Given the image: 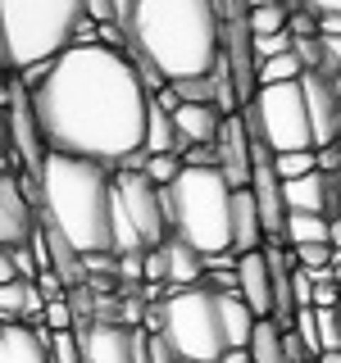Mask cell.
I'll return each instance as SVG.
<instances>
[{
    "mask_svg": "<svg viewBox=\"0 0 341 363\" xmlns=\"http://www.w3.org/2000/svg\"><path fill=\"white\" fill-rule=\"evenodd\" d=\"M246 118L259 123V136L269 141L273 155H291V150H314V128H310V105H305V86H264L255 100L242 109Z\"/></svg>",
    "mask_w": 341,
    "mask_h": 363,
    "instance_id": "cell-8",
    "label": "cell"
},
{
    "mask_svg": "<svg viewBox=\"0 0 341 363\" xmlns=\"http://www.w3.org/2000/svg\"><path fill=\"white\" fill-rule=\"evenodd\" d=\"M164 327L159 336L173 345V354L182 363H219L227 354V340H223V295L200 281V286L173 291L164 304Z\"/></svg>",
    "mask_w": 341,
    "mask_h": 363,
    "instance_id": "cell-6",
    "label": "cell"
},
{
    "mask_svg": "<svg viewBox=\"0 0 341 363\" xmlns=\"http://www.w3.org/2000/svg\"><path fill=\"white\" fill-rule=\"evenodd\" d=\"M5 327V354L9 363H50V332L23 323H0Z\"/></svg>",
    "mask_w": 341,
    "mask_h": 363,
    "instance_id": "cell-17",
    "label": "cell"
},
{
    "mask_svg": "<svg viewBox=\"0 0 341 363\" xmlns=\"http://www.w3.org/2000/svg\"><path fill=\"white\" fill-rule=\"evenodd\" d=\"M28 291H32V281H9V286H0V323H18L23 309H28Z\"/></svg>",
    "mask_w": 341,
    "mask_h": 363,
    "instance_id": "cell-27",
    "label": "cell"
},
{
    "mask_svg": "<svg viewBox=\"0 0 341 363\" xmlns=\"http://www.w3.org/2000/svg\"><path fill=\"white\" fill-rule=\"evenodd\" d=\"M146 155H178L173 113L159 105V100H151V123H146ZM146 155H141V159H146Z\"/></svg>",
    "mask_w": 341,
    "mask_h": 363,
    "instance_id": "cell-22",
    "label": "cell"
},
{
    "mask_svg": "<svg viewBox=\"0 0 341 363\" xmlns=\"http://www.w3.org/2000/svg\"><path fill=\"white\" fill-rule=\"evenodd\" d=\"M173 236L168 200L141 168L114 173V255H146Z\"/></svg>",
    "mask_w": 341,
    "mask_h": 363,
    "instance_id": "cell-7",
    "label": "cell"
},
{
    "mask_svg": "<svg viewBox=\"0 0 341 363\" xmlns=\"http://www.w3.org/2000/svg\"><path fill=\"white\" fill-rule=\"evenodd\" d=\"M82 14L91 23H119V0H82Z\"/></svg>",
    "mask_w": 341,
    "mask_h": 363,
    "instance_id": "cell-32",
    "label": "cell"
},
{
    "mask_svg": "<svg viewBox=\"0 0 341 363\" xmlns=\"http://www.w3.org/2000/svg\"><path fill=\"white\" fill-rule=\"evenodd\" d=\"M219 173L227 177L232 191H246L250 177H255V164H250V136H246L242 113H237V118H223V132H219Z\"/></svg>",
    "mask_w": 341,
    "mask_h": 363,
    "instance_id": "cell-13",
    "label": "cell"
},
{
    "mask_svg": "<svg viewBox=\"0 0 341 363\" xmlns=\"http://www.w3.org/2000/svg\"><path fill=\"white\" fill-rule=\"evenodd\" d=\"M273 173H278V182H296V177H310V173H318V159H314V150H291V155H273Z\"/></svg>",
    "mask_w": 341,
    "mask_h": 363,
    "instance_id": "cell-26",
    "label": "cell"
},
{
    "mask_svg": "<svg viewBox=\"0 0 341 363\" xmlns=\"http://www.w3.org/2000/svg\"><path fill=\"white\" fill-rule=\"evenodd\" d=\"M269 5H287L291 9V0H246V9H269Z\"/></svg>",
    "mask_w": 341,
    "mask_h": 363,
    "instance_id": "cell-38",
    "label": "cell"
},
{
    "mask_svg": "<svg viewBox=\"0 0 341 363\" xmlns=\"http://www.w3.org/2000/svg\"><path fill=\"white\" fill-rule=\"evenodd\" d=\"M0 73H5V68H0Z\"/></svg>",
    "mask_w": 341,
    "mask_h": 363,
    "instance_id": "cell-43",
    "label": "cell"
},
{
    "mask_svg": "<svg viewBox=\"0 0 341 363\" xmlns=\"http://www.w3.org/2000/svg\"><path fill=\"white\" fill-rule=\"evenodd\" d=\"M219 363H250V354H246V350H227Z\"/></svg>",
    "mask_w": 341,
    "mask_h": 363,
    "instance_id": "cell-39",
    "label": "cell"
},
{
    "mask_svg": "<svg viewBox=\"0 0 341 363\" xmlns=\"http://www.w3.org/2000/svg\"><path fill=\"white\" fill-rule=\"evenodd\" d=\"M151 363H182V359L173 354V345L164 336H151Z\"/></svg>",
    "mask_w": 341,
    "mask_h": 363,
    "instance_id": "cell-34",
    "label": "cell"
},
{
    "mask_svg": "<svg viewBox=\"0 0 341 363\" xmlns=\"http://www.w3.org/2000/svg\"><path fill=\"white\" fill-rule=\"evenodd\" d=\"M9 150L18 155V164H23L28 177H41L45 159H50V145H45L37 109H32V91L23 82L14 86V100H9Z\"/></svg>",
    "mask_w": 341,
    "mask_h": 363,
    "instance_id": "cell-9",
    "label": "cell"
},
{
    "mask_svg": "<svg viewBox=\"0 0 341 363\" xmlns=\"http://www.w3.org/2000/svg\"><path fill=\"white\" fill-rule=\"evenodd\" d=\"M164 250H168V286H173V291L200 286V281H205V259L196 255V250H191L187 241H178V236H168Z\"/></svg>",
    "mask_w": 341,
    "mask_h": 363,
    "instance_id": "cell-18",
    "label": "cell"
},
{
    "mask_svg": "<svg viewBox=\"0 0 341 363\" xmlns=\"http://www.w3.org/2000/svg\"><path fill=\"white\" fill-rule=\"evenodd\" d=\"M305 105H310V128H314V150L341 141V105H337V86L328 73H305Z\"/></svg>",
    "mask_w": 341,
    "mask_h": 363,
    "instance_id": "cell-10",
    "label": "cell"
},
{
    "mask_svg": "<svg viewBox=\"0 0 341 363\" xmlns=\"http://www.w3.org/2000/svg\"><path fill=\"white\" fill-rule=\"evenodd\" d=\"M82 0H0V68L28 73L73 50Z\"/></svg>",
    "mask_w": 341,
    "mask_h": 363,
    "instance_id": "cell-4",
    "label": "cell"
},
{
    "mask_svg": "<svg viewBox=\"0 0 341 363\" xmlns=\"http://www.w3.org/2000/svg\"><path fill=\"white\" fill-rule=\"evenodd\" d=\"M123 28L136 73H159L168 86L210 77L223 55L219 0H132Z\"/></svg>",
    "mask_w": 341,
    "mask_h": 363,
    "instance_id": "cell-2",
    "label": "cell"
},
{
    "mask_svg": "<svg viewBox=\"0 0 341 363\" xmlns=\"http://www.w3.org/2000/svg\"><path fill=\"white\" fill-rule=\"evenodd\" d=\"M337 204H341V173H337Z\"/></svg>",
    "mask_w": 341,
    "mask_h": 363,
    "instance_id": "cell-42",
    "label": "cell"
},
{
    "mask_svg": "<svg viewBox=\"0 0 341 363\" xmlns=\"http://www.w3.org/2000/svg\"><path fill=\"white\" fill-rule=\"evenodd\" d=\"M37 232V204L23 196L18 177H0V245H28Z\"/></svg>",
    "mask_w": 341,
    "mask_h": 363,
    "instance_id": "cell-11",
    "label": "cell"
},
{
    "mask_svg": "<svg viewBox=\"0 0 341 363\" xmlns=\"http://www.w3.org/2000/svg\"><path fill=\"white\" fill-rule=\"evenodd\" d=\"M282 245H287V250H301V245H332V218H318V213H287Z\"/></svg>",
    "mask_w": 341,
    "mask_h": 363,
    "instance_id": "cell-20",
    "label": "cell"
},
{
    "mask_svg": "<svg viewBox=\"0 0 341 363\" xmlns=\"http://www.w3.org/2000/svg\"><path fill=\"white\" fill-rule=\"evenodd\" d=\"M291 259H296V268H305V272H328L337 264V250L332 245H301V250H291Z\"/></svg>",
    "mask_w": 341,
    "mask_h": 363,
    "instance_id": "cell-28",
    "label": "cell"
},
{
    "mask_svg": "<svg viewBox=\"0 0 341 363\" xmlns=\"http://www.w3.org/2000/svg\"><path fill=\"white\" fill-rule=\"evenodd\" d=\"M136 168H141V173L151 177L159 191H168V186L182 177V168H187V164H182V155H146Z\"/></svg>",
    "mask_w": 341,
    "mask_h": 363,
    "instance_id": "cell-24",
    "label": "cell"
},
{
    "mask_svg": "<svg viewBox=\"0 0 341 363\" xmlns=\"http://www.w3.org/2000/svg\"><path fill=\"white\" fill-rule=\"evenodd\" d=\"M173 128H178V155L191 150V145H219L223 113L214 105H178L173 109Z\"/></svg>",
    "mask_w": 341,
    "mask_h": 363,
    "instance_id": "cell-15",
    "label": "cell"
},
{
    "mask_svg": "<svg viewBox=\"0 0 341 363\" xmlns=\"http://www.w3.org/2000/svg\"><path fill=\"white\" fill-rule=\"evenodd\" d=\"M287 23H291L287 5H269V9H250L246 14L250 37H278V32H287Z\"/></svg>",
    "mask_w": 341,
    "mask_h": 363,
    "instance_id": "cell-25",
    "label": "cell"
},
{
    "mask_svg": "<svg viewBox=\"0 0 341 363\" xmlns=\"http://www.w3.org/2000/svg\"><path fill=\"white\" fill-rule=\"evenodd\" d=\"M0 155H9V109H0Z\"/></svg>",
    "mask_w": 341,
    "mask_h": 363,
    "instance_id": "cell-37",
    "label": "cell"
},
{
    "mask_svg": "<svg viewBox=\"0 0 341 363\" xmlns=\"http://www.w3.org/2000/svg\"><path fill=\"white\" fill-rule=\"evenodd\" d=\"M318 37H341V14L318 18Z\"/></svg>",
    "mask_w": 341,
    "mask_h": 363,
    "instance_id": "cell-36",
    "label": "cell"
},
{
    "mask_svg": "<svg viewBox=\"0 0 341 363\" xmlns=\"http://www.w3.org/2000/svg\"><path fill=\"white\" fill-rule=\"evenodd\" d=\"M264 245H269V232H264V218H259V204L246 186L232 200V255H255Z\"/></svg>",
    "mask_w": 341,
    "mask_h": 363,
    "instance_id": "cell-16",
    "label": "cell"
},
{
    "mask_svg": "<svg viewBox=\"0 0 341 363\" xmlns=\"http://www.w3.org/2000/svg\"><path fill=\"white\" fill-rule=\"evenodd\" d=\"M291 9H305L314 18H328V14H341V0H291Z\"/></svg>",
    "mask_w": 341,
    "mask_h": 363,
    "instance_id": "cell-33",
    "label": "cell"
},
{
    "mask_svg": "<svg viewBox=\"0 0 341 363\" xmlns=\"http://www.w3.org/2000/svg\"><path fill=\"white\" fill-rule=\"evenodd\" d=\"M301 77H305V64L296 60V50L259 64V91H264V86H287V82H301Z\"/></svg>",
    "mask_w": 341,
    "mask_h": 363,
    "instance_id": "cell-23",
    "label": "cell"
},
{
    "mask_svg": "<svg viewBox=\"0 0 341 363\" xmlns=\"http://www.w3.org/2000/svg\"><path fill=\"white\" fill-rule=\"evenodd\" d=\"M332 86H337V105H341V77H332Z\"/></svg>",
    "mask_w": 341,
    "mask_h": 363,
    "instance_id": "cell-41",
    "label": "cell"
},
{
    "mask_svg": "<svg viewBox=\"0 0 341 363\" xmlns=\"http://www.w3.org/2000/svg\"><path fill=\"white\" fill-rule=\"evenodd\" d=\"M173 236L187 241L200 259L232 255V200L237 191L227 186L219 168H182V177L164 191Z\"/></svg>",
    "mask_w": 341,
    "mask_h": 363,
    "instance_id": "cell-5",
    "label": "cell"
},
{
    "mask_svg": "<svg viewBox=\"0 0 341 363\" xmlns=\"http://www.w3.org/2000/svg\"><path fill=\"white\" fill-rule=\"evenodd\" d=\"M255 323L259 318L250 313V304L242 295H223V340H227V350H246L250 336H255Z\"/></svg>",
    "mask_w": 341,
    "mask_h": 363,
    "instance_id": "cell-19",
    "label": "cell"
},
{
    "mask_svg": "<svg viewBox=\"0 0 341 363\" xmlns=\"http://www.w3.org/2000/svg\"><path fill=\"white\" fill-rule=\"evenodd\" d=\"M151 91L128 55L105 45H73L55 64H45L32 86L41 136L50 155L91 159L105 168L141 164Z\"/></svg>",
    "mask_w": 341,
    "mask_h": 363,
    "instance_id": "cell-1",
    "label": "cell"
},
{
    "mask_svg": "<svg viewBox=\"0 0 341 363\" xmlns=\"http://www.w3.org/2000/svg\"><path fill=\"white\" fill-rule=\"evenodd\" d=\"M9 281H23V277H18V268H14V255L0 245V286H9Z\"/></svg>",
    "mask_w": 341,
    "mask_h": 363,
    "instance_id": "cell-35",
    "label": "cell"
},
{
    "mask_svg": "<svg viewBox=\"0 0 341 363\" xmlns=\"http://www.w3.org/2000/svg\"><path fill=\"white\" fill-rule=\"evenodd\" d=\"M146 286H168V250H146Z\"/></svg>",
    "mask_w": 341,
    "mask_h": 363,
    "instance_id": "cell-30",
    "label": "cell"
},
{
    "mask_svg": "<svg viewBox=\"0 0 341 363\" xmlns=\"http://www.w3.org/2000/svg\"><path fill=\"white\" fill-rule=\"evenodd\" d=\"M246 354H250V363H287V332L273 318H259Z\"/></svg>",
    "mask_w": 341,
    "mask_h": 363,
    "instance_id": "cell-21",
    "label": "cell"
},
{
    "mask_svg": "<svg viewBox=\"0 0 341 363\" xmlns=\"http://www.w3.org/2000/svg\"><path fill=\"white\" fill-rule=\"evenodd\" d=\"M237 295L250 304V313L255 318H273V264H269V245L255 250V255H242V264H237Z\"/></svg>",
    "mask_w": 341,
    "mask_h": 363,
    "instance_id": "cell-14",
    "label": "cell"
},
{
    "mask_svg": "<svg viewBox=\"0 0 341 363\" xmlns=\"http://www.w3.org/2000/svg\"><path fill=\"white\" fill-rule=\"evenodd\" d=\"M291 300H296V309H314V272H305V268L291 272Z\"/></svg>",
    "mask_w": 341,
    "mask_h": 363,
    "instance_id": "cell-31",
    "label": "cell"
},
{
    "mask_svg": "<svg viewBox=\"0 0 341 363\" xmlns=\"http://www.w3.org/2000/svg\"><path fill=\"white\" fill-rule=\"evenodd\" d=\"M82 336L87 363H136V327L123 323H91Z\"/></svg>",
    "mask_w": 341,
    "mask_h": 363,
    "instance_id": "cell-12",
    "label": "cell"
},
{
    "mask_svg": "<svg viewBox=\"0 0 341 363\" xmlns=\"http://www.w3.org/2000/svg\"><path fill=\"white\" fill-rule=\"evenodd\" d=\"M0 363H9V354H5V327H0Z\"/></svg>",
    "mask_w": 341,
    "mask_h": 363,
    "instance_id": "cell-40",
    "label": "cell"
},
{
    "mask_svg": "<svg viewBox=\"0 0 341 363\" xmlns=\"http://www.w3.org/2000/svg\"><path fill=\"white\" fill-rule=\"evenodd\" d=\"M41 218L82 259L114 255V173L91 159L50 155L41 168Z\"/></svg>",
    "mask_w": 341,
    "mask_h": 363,
    "instance_id": "cell-3",
    "label": "cell"
},
{
    "mask_svg": "<svg viewBox=\"0 0 341 363\" xmlns=\"http://www.w3.org/2000/svg\"><path fill=\"white\" fill-rule=\"evenodd\" d=\"M291 332L305 340V350H310L314 359L323 354V350H318V309H296V327H291Z\"/></svg>",
    "mask_w": 341,
    "mask_h": 363,
    "instance_id": "cell-29",
    "label": "cell"
}]
</instances>
